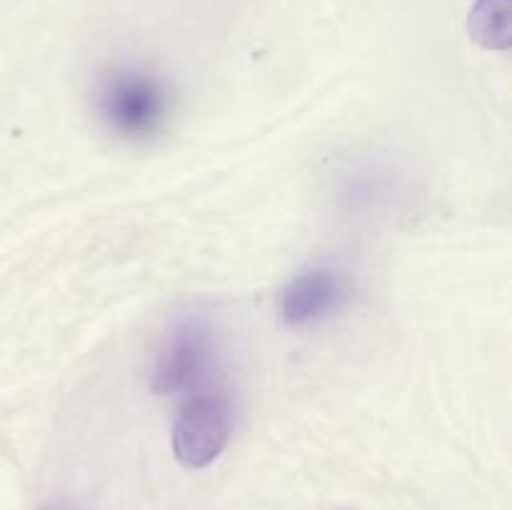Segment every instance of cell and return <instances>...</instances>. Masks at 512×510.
<instances>
[{"mask_svg": "<svg viewBox=\"0 0 512 510\" xmlns=\"http://www.w3.org/2000/svg\"><path fill=\"white\" fill-rule=\"evenodd\" d=\"M233 415L223 395H198L180 410L173 428L175 458L185 468H205L225 450Z\"/></svg>", "mask_w": 512, "mask_h": 510, "instance_id": "obj_2", "label": "cell"}, {"mask_svg": "<svg viewBox=\"0 0 512 510\" xmlns=\"http://www.w3.org/2000/svg\"><path fill=\"white\" fill-rule=\"evenodd\" d=\"M350 295L348 278L333 268H313L298 275L280 300V315L290 328H308L343 308Z\"/></svg>", "mask_w": 512, "mask_h": 510, "instance_id": "obj_4", "label": "cell"}, {"mask_svg": "<svg viewBox=\"0 0 512 510\" xmlns=\"http://www.w3.org/2000/svg\"><path fill=\"white\" fill-rule=\"evenodd\" d=\"M98 113L105 128L118 138L145 140L168 120L170 93L153 73L115 70L98 90Z\"/></svg>", "mask_w": 512, "mask_h": 510, "instance_id": "obj_1", "label": "cell"}, {"mask_svg": "<svg viewBox=\"0 0 512 510\" xmlns=\"http://www.w3.org/2000/svg\"><path fill=\"white\" fill-rule=\"evenodd\" d=\"M470 38L490 50H508L512 40V0H475L468 15Z\"/></svg>", "mask_w": 512, "mask_h": 510, "instance_id": "obj_5", "label": "cell"}, {"mask_svg": "<svg viewBox=\"0 0 512 510\" xmlns=\"http://www.w3.org/2000/svg\"><path fill=\"white\" fill-rule=\"evenodd\" d=\"M215 345L203 320H185L168 335L153 370V390L160 395L185 393L208 378Z\"/></svg>", "mask_w": 512, "mask_h": 510, "instance_id": "obj_3", "label": "cell"}]
</instances>
